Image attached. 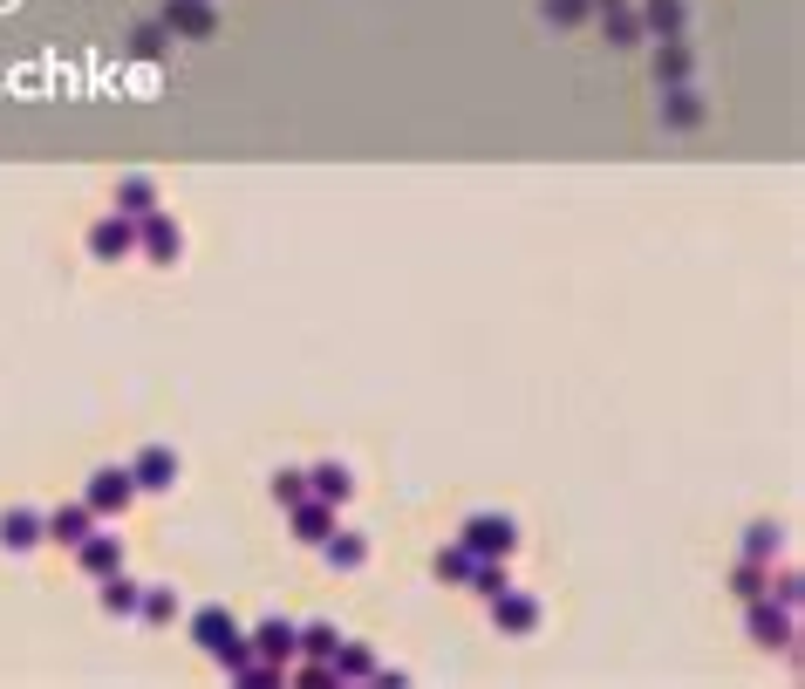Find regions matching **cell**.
Segmentation results:
<instances>
[{"mask_svg":"<svg viewBox=\"0 0 805 689\" xmlns=\"http://www.w3.org/2000/svg\"><path fill=\"white\" fill-rule=\"evenodd\" d=\"M580 14H587V0H546V21H560V28H574Z\"/></svg>","mask_w":805,"mask_h":689,"instance_id":"obj_28","label":"cell"},{"mask_svg":"<svg viewBox=\"0 0 805 689\" xmlns=\"http://www.w3.org/2000/svg\"><path fill=\"white\" fill-rule=\"evenodd\" d=\"M294 649L314 655V662H328V655L342 649V635H335V621H307V628H294Z\"/></svg>","mask_w":805,"mask_h":689,"instance_id":"obj_18","label":"cell"},{"mask_svg":"<svg viewBox=\"0 0 805 689\" xmlns=\"http://www.w3.org/2000/svg\"><path fill=\"white\" fill-rule=\"evenodd\" d=\"M696 116H703L696 96H676V103H669V123H696Z\"/></svg>","mask_w":805,"mask_h":689,"instance_id":"obj_29","label":"cell"},{"mask_svg":"<svg viewBox=\"0 0 805 689\" xmlns=\"http://www.w3.org/2000/svg\"><path fill=\"white\" fill-rule=\"evenodd\" d=\"M130 485H137V492H171V485H178V451H171V444H144V451L130 458Z\"/></svg>","mask_w":805,"mask_h":689,"instance_id":"obj_3","label":"cell"},{"mask_svg":"<svg viewBox=\"0 0 805 689\" xmlns=\"http://www.w3.org/2000/svg\"><path fill=\"white\" fill-rule=\"evenodd\" d=\"M328 669H335V683H362V676H376V655L362 649V642H342V649L328 655Z\"/></svg>","mask_w":805,"mask_h":689,"instance_id":"obj_16","label":"cell"},{"mask_svg":"<svg viewBox=\"0 0 805 689\" xmlns=\"http://www.w3.org/2000/svg\"><path fill=\"white\" fill-rule=\"evenodd\" d=\"M307 492H314V498H328V505H348L355 478H348V464H314V471H307Z\"/></svg>","mask_w":805,"mask_h":689,"instance_id":"obj_14","label":"cell"},{"mask_svg":"<svg viewBox=\"0 0 805 689\" xmlns=\"http://www.w3.org/2000/svg\"><path fill=\"white\" fill-rule=\"evenodd\" d=\"M130 498H137V485H130V464H103V471L89 478V498H82V505L103 519V512H123Z\"/></svg>","mask_w":805,"mask_h":689,"instance_id":"obj_4","label":"cell"},{"mask_svg":"<svg viewBox=\"0 0 805 689\" xmlns=\"http://www.w3.org/2000/svg\"><path fill=\"white\" fill-rule=\"evenodd\" d=\"M771 594H778L785 608H799V574H778V587H771Z\"/></svg>","mask_w":805,"mask_h":689,"instance_id":"obj_30","label":"cell"},{"mask_svg":"<svg viewBox=\"0 0 805 689\" xmlns=\"http://www.w3.org/2000/svg\"><path fill=\"white\" fill-rule=\"evenodd\" d=\"M751 635H758L765 649H792V608H785V601L771 608L765 594H758V601H751Z\"/></svg>","mask_w":805,"mask_h":689,"instance_id":"obj_11","label":"cell"},{"mask_svg":"<svg viewBox=\"0 0 805 689\" xmlns=\"http://www.w3.org/2000/svg\"><path fill=\"white\" fill-rule=\"evenodd\" d=\"M785 539H778V526H751V539H744V560H771Z\"/></svg>","mask_w":805,"mask_h":689,"instance_id":"obj_25","label":"cell"},{"mask_svg":"<svg viewBox=\"0 0 805 689\" xmlns=\"http://www.w3.org/2000/svg\"><path fill=\"white\" fill-rule=\"evenodd\" d=\"M89 526H96V512H89V505H62V512H48V539H55V546H82Z\"/></svg>","mask_w":805,"mask_h":689,"instance_id":"obj_13","label":"cell"},{"mask_svg":"<svg viewBox=\"0 0 805 689\" xmlns=\"http://www.w3.org/2000/svg\"><path fill=\"white\" fill-rule=\"evenodd\" d=\"M287 512H294V539H307V546H321V539L335 533V505H328V498H294V505H287Z\"/></svg>","mask_w":805,"mask_h":689,"instance_id":"obj_9","label":"cell"},{"mask_svg":"<svg viewBox=\"0 0 805 689\" xmlns=\"http://www.w3.org/2000/svg\"><path fill=\"white\" fill-rule=\"evenodd\" d=\"M41 539H48V519H41V512H28V505L0 512V546H7V553H28Z\"/></svg>","mask_w":805,"mask_h":689,"instance_id":"obj_10","label":"cell"},{"mask_svg":"<svg viewBox=\"0 0 805 689\" xmlns=\"http://www.w3.org/2000/svg\"><path fill=\"white\" fill-rule=\"evenodd\" d=\"M464 546H471L478 560H505V553L519 546L512 512H471V519H464Z\"/></svg>","mask_w":805,"mask_h":689,"instance_id":"obj_2","label":"cell"},{"mask_svg":"<svg viewBox=\"0 0 805 689\" xmlns=\"http://www.w3.org/2000/svg\"><path fill=\"white\" fill-rule=\"evenodd\" d=\"M273 498H280V505L307 498V471H273Z\"/></svg>","mask_w":805,"mask_h":689,"instance_id":"obj_26","label":"cell"},{"mask_svg":"<svg viewBox=\"0 0 805 689\" xmlns=\"http://www.w3.org/2000/svg\"><path fill=\"white\" fill-rule=\"evenodd\" d=\"M662 76H669V82L690 76V48H683L676 35H669V48H655V82H662Z\"/></svg>","mask_w":805,"mask_h":689,"instance_id":"obj_22","label":"cell"},{"mask_svg":"<svg viewBox=\"0 0 805 689\" xmlns=\"http://www.w3.org/2000/svg\"><path fill=\"white\" fill-rule=\"evenodd\" d=\"M116 212H123V219L157 212V185H151V178H123V185H116Z\"/></svg>","mask_w":805,"mask_h":689,"instance_id":"obj_19","label":"cell"},{"mask_svg":"<svg viewBox=\"0 0 805 689\" xmlns=\"http://www.w3.org/2000/svg\"><path fill=\"white\" fill-rule=\"evenodd\" d=\"M321 553H328V567L355 574V567L369 560V533H328V539H321Z\"/></svg>","mask_w":805,"mask_h":689,"instance_id":"obj_15","label":"cell"},{"mask_svg":"<svg viewBox=\"0 0 805 689\" xmlns=\"http://www.w3.org/2000/svg\"><path fill=\"white\" fill-rule=\"evenodd\" d=\"M76 560H82V574L103 580V574H116V567H123V546H116V533H89V539L76 546Z\"/></svg>","mask_w":805,"mask_h":689,"instance_id":"obj_12","label":"cell"},{"mask_svg":"<svg viewBox=\"0 0 805 689\" xmlns=\"http://www.w3.org/2000/svg\"><path fill=\"white\" fill-rule=\"evenodd\" d=\"M492 621H499L505 635H533V628H539V601H533V594H519V587H499V594H492Z\"/></svg>","mask_w":805,"mask_h":689,"instance_id":"obj_6","label":"cell"},{"mask_svg":"<svg viewBox=\"0 0 805 689\" xmlns=\"http://www.w3.org/2000/svg\"><path fill=\"white\" fill-rule=\"evenodd\" d=\"M642 14H649V28H655V35H662V41H669V35H676V28H683V0H649Z\"/></svg>","mask_w":805,"mask_h":689,"instance_id":"obj_24","label":"cell"},{"mask_svg":"<svg viewBox=\"0 0 805 689\" xmlns=\"http://www.w3.org/2000/svg\"><path fill=\"white\" fill-rule=\"evenodd\" d=\"M737 594H744V601L765 594V560H744V567H737Z\"/></svg>","mask_w":805,"mask_h":689,"instance_id":"obj_27","label":"cell"},{"mask_svg":"<svg viewBox=\"0 0 805 689\" xmlns=\"http://www.w3.org/2000/svg\"><path fill=\"white\" fill-rule=\"evenodd\" d=\"M137 601H144V587L123 574V567H116V574H103V614H137Z\"/></svg>","mask_w":805,"mask_h":689,"instance_id":"obj_17","label":"cell"},{"mask_svg":"<svg viewBox=\"0 0 805 689\" xmlns=\"http://www.w3.org/2000/svg\"><path fill=\"white\" fill-rule=\"evenodd\" d=\"M137 246H144L151 260H164V267H171V260L185 253V232L171 226L164 212H144V219H137Z\"/></svg>","mask_w":805,"mask_h":689,"instance_id":"obj_8","label":"cell"},{"mask_svg":"<svg viewBox=\"0 0 805 689\" xmlns=\"http://www.w3.org/2000/svg\"><path fill=\"white\" fill-rule=\"evenodd\" d=\"M246 649L260 655V662H273V669H287V662H294V621H280V614L260 621V628L246 635Z\"/></svg>","mask_w":805,"mask_h":689,"instance_id":"obj_7","label":"cell"},{"mask_svg":"<svg viewBox=\"0 0 805 689\" xmlns=\"http://www.w3.org/2000/svg\"><path fill=\"white\" fill-rule=\"evenodd\" d=\"M164 21H171V28H185V35H212V28H219L205 0H171V7H164Z\"/></svg>","mask_w":805,"mask_h":689,"instance_id":"obj_20","label":"cell"},{"mask_svg":"<svg viewBox=\"0 0 805 689\" xmlns=\"http://www.w3.org/2000/svg\"><path fill=\"white\" fill-rule=\"evenodd\" d=\"M137 614H144L151 628H164V621H178V594H171V587H144V601H137Z\"/></svg>","mask_w":805,"mask_h":689,"instance_id":"obj_21","label":"cell"},{"mask_svg":"<svg viewBox=\"0 0 805 689\" xmlns=\"http://www.w3.org/2000/svg\"><path fill=\"white\" fill-rule=\"evenodd\" d=\"M192 642L205 655H212V662H219V669H239V662H246V628H239V621H232L226 608H198L192 614Z\"/></svg>","mask_w":805,"mask_h":689,"instance_id":"obj_1","label":"cell"},{"mask_svg":"<svg viewBox=\"0 0 805 689\" xmlns=\"http://www.w3.org/2000/svg\"><path fill=\"white\" fill-rule=\"evenodd\" d=\"M471 567H478V553H471L464 539H458V546H444V553H437V574H444V580H471Z\"/></svg>","mask_w":805,"mask_h":689,"instance_id":"obj_23","label":"cell"},{"mask_svg":"<svg viewBox=\"0 0 805 689\" xmlns=\"http://www.w3.org/2000/svg\"><path fill=\"white\" fill-rule=\"evenodd\" d=\"M89 253H96V260H130V253H137V219H123V212L96 219V226H89Z\"/></svg>","mask_w":805,"mask_h":689,"instance_id":"obj_5","label":"cell"}]
</instances>
